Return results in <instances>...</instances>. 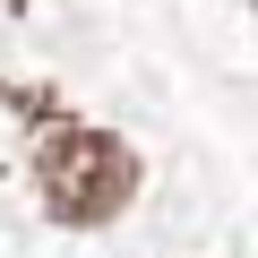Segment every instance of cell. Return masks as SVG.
Segmentation results:
<instances>
[{
    "label": "cell",
    "mask_w": 258,
    "mask_h": 258,
    "mask_svg": "<svg viewBox=\"0 0 258 258\" xmlns=\"http://www.w3.org/2000/svg\"><path fill=\"white\" fill-rule=\"evenodd\" d=\"M35 189L60 224H112L129 198H138V155H129L112 129H52L35 147Z\"/></svg>",
    "instance_id": "1"
}]
</instances>
